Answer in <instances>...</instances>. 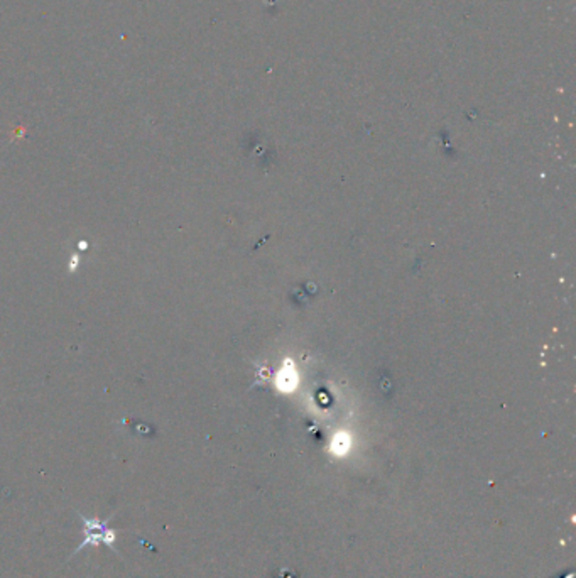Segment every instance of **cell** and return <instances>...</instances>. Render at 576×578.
Returning <instances> with one entry per match:
<instances>
[{"label": "cell", "mask_w": 576, "mask_h": 578, "mask_svg": "<svg viewBox=\"0 0 576 578\" xmlns=\"http://www.w3.org/2000/svg\"><path fill=\"white\" fill-rule=\"evenodd\" d=\"M298 384V374H296L294 365H287L282 370H279L278 376V388L284 390V393H289L293 390Z\"/></svg>", "instance_id": "1"}, {"label": "cell", "mask_w": 576, "mask_h": 578, "mask_svg": "<svg viewBox=\"0 0 576 578\" xmlns=\"http://www.w3.org/2000/svg\"><path fill=\"white\" fill-rule=\"evenodd\" d=\"M117 538H119V533L117 529L110 528V526H107L105 529H103V536H102V543L107 546V548H110L112 552L115 553V555H119L117 548H115V543H117Z\"/></svg>", "instance_id": "2"}, {"label": "cell", "mask_w": 576, "mask_h": 578, "mask_svg": "<svg viewBox=\"0 0 576 578\" xmlns=\"http://www.w3.org/2000/svg\"><path fill=\"white\" fill-rule=\"evenodd\" d=\"M333 448L337 450L338 453L347 452V448H348V440H347V438L345 436H343V438H337V440H335Z\"/></svg>", "instance_id": "3"}]
</instances>
